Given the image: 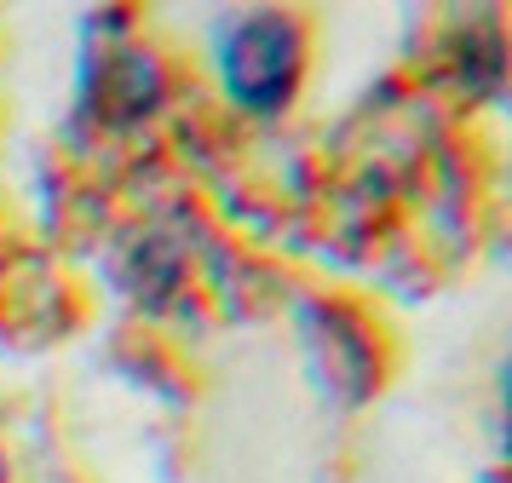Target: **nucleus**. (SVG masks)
Returning a JSON list of instances; mask_svg holds the SVG:
<instances>
[{"label":"nucleus","instance_id":"nucleus-1","mask_svg":"<svg viewBox=\"0 0 512 483\" xmlns=\"http://www.w3.org/2000/svg\"><path fill=\"white\" fill-rule=\"evenodd\" d=\"M225 87L242 110H259L271 115L288 98L294 87V58H300V35H294V23L288 18H271V12H259V18L236 23L231 35H225Z\"/></svg>","mask_w":512,"mask_h":483}]
</instances>
